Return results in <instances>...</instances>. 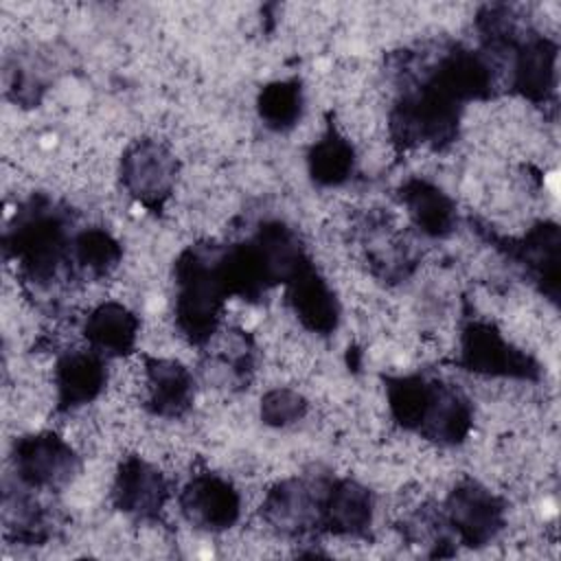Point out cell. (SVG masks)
Segmentation results:
<instances>
[{"instance_id": "obj_1", "label": "cell", "mask_w": 561, "mask_h": 561, "mask_svg": "<svg viewBox=\"0 0 561 561\" xmlns=\"http://www.w3.org/2000/svg\"><path fill=\"white\" fill-rule=\"evenodd\" d=\"M178 324L193 340L204 342L215 333L226 291L219 261L210 263L197 252H184L175 265Z\"/></svg>"}, {"instance_id": "obj_2", "label": "cell", "mask_w": 561, "mask_h": 561, "mask_svg": "<svg viewBox=\"0 0 561 561\" xmlns=\"http://www.w3.org/2000/svg\"><path fill=\"white\" fill-rule=\"evenodd\" d=\"M13 460L20 480L37 489H55L70 482L79 467L72 447L50 432L20 438Z\"/></svg>"}, {"instance_id": "obj_3", "label": "cell", "mask_w": 561, "mask_h": 561, "mask_svg": "<svg viewBox=\"0 0 561 561\" xmlns=\"http://www.w3.org/2000/svg\"><path fill=\"white\" fill-rule=\"evenodd\" d=\"M7 248L13 250L15 259L22 261L33 278L46 280L57 272L64 256L66 239L61 224L50 215H28L9 234Z\"/></svg>"}, {"instance_id": "obj_4", "label": "cell", "mask_w": 561, "mask_h": 561, "mask_svg": "<svg viewBox=\"0 0 561 561\" xmlns=\"http://www.w3.org/2000/svg\"><path fill=\"white\" fill-rule=\"evenodd\" d=\"M175 158L156 140L136 142L123 158V184L147 206H158L175 182Z\"/></svg>"}, {"instance_id": "obj_5", "label": "cell", "mask_w": 561, "mask_h": 561, "mask_svg": "<svg viewBox=\"0 0 561 561\" xmlns=\"http://www.w3.org/2000/svg\"><path fill=\"white\" fill-rule=\"evenodd\" d=\"M180 504L188 522L208 530L230 528L239 517V493L210 473L193 478L182 491Z\"/></svg>"}, {"instance_id": "obj_6", "label": "cell", "mask_w": 561, "mask_h": 561, "mask_svg": "<svg viewBox=\"0 0 561 561\" xmlns=\"http://www.w3.org/2000/svg\"><path fill=\"white\" fill-rule=\"evenodd\" d=\"M449 519L467 543H484L502 526V506L486 489L467 482L449 497Z\"/></svg>"}, {"instance_id": "obj_7", "label": "cell", "mask_w": 561, "mask_h": 561, "mask_svg": "<svg viewBox=\"0 0 561 561\" xmlns=\"http://www.w3.org/2000/svg\"><path fill=\"white\" fill-rule=\"evenodd\" d=\"M462 364L486 375H528L522 357L491 324H471L462 335Z\"/></svg>"}, {"instance_id": "obj_8", "label": "cell", "mask_w": 561, "mask_h": 561, "mask_svg": "<svg viewBox=\"0 0 561 561\" xmlns=\"http://www.w3.org/2000/svg\"><path fill=\"white\" fill-rule=\"evenodd\" d=\"M289 283V300L300 322L318 333H329L337 322V302L329 285L305 261Z\"/></svg>"}, {"instance_id": "obj_9", "label": "cell", "mask_w": 561, "mask_h": 561, "mask_svg": "<svg viewBox=\"0 0 561 561\" xmlns=\"http://www.w3.org/2000/svg\"><path fill=\"white\" fill-rule=\"evenodd\" d=\"M105 366L94 353H68L57 362L55 386L59 410L92 401L105 386Z\"/></svg>"}, {"instance_id": "obj_10", "label": "cell", "mask_w": 561, "mask_h": 561, "mask_svg": "<svg viewBox=\"0 0 561 561\" xmlns=\"http://www.w3.org/2000/svg\"><path fill=\"white\" fill-rule=\"evenodd\" d=\"M114 497L123 511L149 517L162 508L167 484L151 465L142 462L140 458H129L116 476Z\"/></svg>"}, {"instance_id": "obj_11", "label": "cell", "mask_w": 561, "mask_h": 561, "mask_svg": "<svg viewBox=\"0 0 561 561\" xmlns=\"http://www.w3.org/2000/svg\"><path fill=\"white\" fill-rule=\"evenodd\" d=\"M149 403L156 414L180 416L193 401V377L173 359H147Z\"/></svg>"}, {"instance_id": "obj_12", "label": "cell", "mask_w": 561, "mask_h": 561, "mask_svg": "<svg viewBox=\"0 0 561 561\" xmlns=\"http://www.w3.org/2000/svg\"><path fill=\"white\" fill-rule=\"evenodd\" d=\"M83 333L94 348L112 355H125L136 342L138 318L118 302H103L88 316Z\"/></svg>"}, {"instance_id": "obj_13", "label": "cell", "mask_w": 561, "mask_h": 561, "mask_svg": "<svg viewBox=\"0 0 561 561\" xmlns=\"http://www.w3.org/2000/svg\"><path fill=\"white\" fill-rule=\"evenodd\" d=\"M324 515L331 530L359 535L370 526L373 497L368 489H364L357 482H337L335 486H331L324 500Z\"/></svg>"}, {"instance_id": "obj_14", "label": "cell", "mask_w": 561, "mask_h": 561, "mask_svg": "<svg viewBox=\"0 0 561 561\" xmlns=\"http://www.w3.org/2000/svg\"><path fill=\"white\" fill-rule=\"evenodd\" d=\"M403 204L412 221L432 237H443L454 226V204L451 199L430 182L414 180L403 186Z\"/></svg>"}, {"instance_id": "obj_15", "label": "cell", "mask_w": 561, "mask_h": 561, "mask_svg": "<svg viewBox=\"0 0 561 561\" xmlns=\"http://www.w3.org/2000/svg\"><path fill=\"white\" fill-rule=\"evenodd\" d=\"M353 147L335 129H329L309 151V171L318 184H342L353 171Z\"/></svg>"}, {"instance_id": "obj_16", "label": "cell", "mask_w": 561, "mask_h": 561, "mask_svg": "<svg viewBox=\"0 0 561 561\" xmlns=\"http://www.w3.org/2000/svg\"><path fill=\"white\" fill-rule=\"evenodd\" d=\"M515 77H517V88L530 96V99H541L554 77V48L546 39H533L528 42L517 57L515 64Z\"/></svg>"}, {"instance_id": "obj_17", "label": "cell", "mask_w": 561, "mask_h": 561, "mask_svg": "<svg viewBox=\"0 0 561 561\" xmlns=\"http://www.w3.org/2000/svg\"><path fill=\"white\" fill-rule=\"evenodd\" d=\"M300 110H302V92L296 81L270 83L259 94V112L270 127H276V129L291 127L300 118Z\"/></svg>"}, {"instance_id": "obj_18", "label": "cell", "mask_w": 561, "mask_h": 561, "mask_svg": "<svg viewBox=\"0 0 561 561\" xmlns=\"http://www.w3.org/2000/svg\"><path fill=\"white\" fill-rule=\"evenodd\" d=\"M75 259L92 276H103L112 267H116L121 259V248L105 230L90 228L75 239Z\"/></svg>"}, {"instance_id": "obj_19", "label": "cell", "mask_w": 561, "mask_h": 561, "mask_svg": "<svg viewBox=\"0 0 561 561\" xmlns=\"http://www.w3.org/2000/svg\"><path fill=\"white\" fill-rule=\"evenodd\" d=\"M305 408H307V403L298 392L278 388L263 397L261 414H263L265 423H270V425H289L305 414Z\"/></svg>"}]
</instances>
